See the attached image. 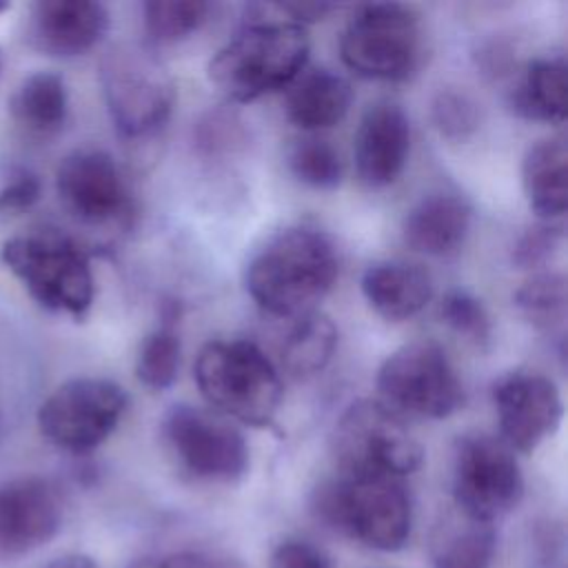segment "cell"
I'll return each instance as SVG.
<instances>
[{"label":"cell","mask_w":568,"mask_h":568,"mask_svg":"<svg viewBox=\"0 0 568 568\" xmlns=\"http://www.w3.org/2000/svg\"><path fill=\"white\" fill-rule=\"evenodd\" d=\"M339 273L333 240L317 226L293 224L273 233L246 262L244 286L253 302L277 317L315 311Z\"/></svg>","instance_id":"cell-1"},{"label":"cell","mask_w":568,"mask_h":568,"mask_svg":"<svg viewBox=\"0 0 568 568\" xmlns=\"http://www.w3.org/2000/svg\"><path fill=\"white\" fill-rule=\"evenodd\" d=\"M248 7L244 27L211 58L209 80L229 102H251L286 89L306 67V29L282 18L271 4Z\"/></svg>","instance_id":"cell-2"},{"label":"cell","mask_w":568,"mask_h":568,"mask_svg":"<svg viewBox=\"0 0 568 568\" xmlns=\"http://www.w3.org/2000/svg\"><path fill=\"white\" fill-rule=\"evenodd\" d=\"M193 379L213 413L246 426H268L282 402V379L248 339H211L193 364Z\"/></svg>","instance_id":"cell-3"},{"label":"cell","mask_w":568,"mask_h":568,"mask_svg":"<svg viewBox=\"0 0 568 568\" xmlns=\"http://www.w3.org/2000/svg\"><path fill=\"white\" fill-rule=\"evenodd\" d=\"M0 260L42 308L73 320L91 311L95 277L89 255L62 231L40 229L13 235L4 240Z\"/></svg>","instance_id":"cell-4"},{"label":"cell","mask_w":568,"mask_h":568,"mask_svg":"<svg viewBox=\"0 0 568 568\" xmlns=\"http://www.w3.org/2000/svg\"><path fill=\"white\" fill-rule=\"evenodd\" d=\"M313 508L328 526L384 552L404 548L413 528V501L402 479L342 475L315 490Z\"/></svg>","instance_id":"cell-5"},{"label":"cell","mask_w":568,"mask_h":568,"mask_svg":"<svg viewBox=\"0 0 568 568\" xmlns=\"http://www.w3.org/2000/svg\"><path fill=\"white\" fill-rule=\"evenodd\" d=\"M100 87L111 122L126 140L155 135L173 113L175 82L149 47H111L100 60Z\"/></svg>","instance_id":"cell-6"},{"label":"cell","mask_w":568,"mask_h":568,"mask_svg":"<svg viewBox=\"0 0 568 568\" xmlns=\"http://www.w3.org/2000/svg\"><path fill=\"white\" fill-rule=\"evenodd\" d=\"M331 448L346 477L402 479L424 462V448L406 419L379 399H357L346 406L335 422Z\"/></svg>","instance_id":"cell-7"},{"label":"cell","mask_w":568,"mask_h":568,"mask_svg":"<svg viewBox=\"0 0 568 568\" xmlns=\"http://www.w3.org/2000/svg\"><path fill=\"white\" fill-rule=\"evenodd\" d=\"M422 40V20L413 7L373 2L362 4L348 20L339 55L359 78L397 82L419 67Z\"/></svg>","instance_id":"cell-8"},{"label":"cell","mask_w":568,"mask_h":568,"mask_svg":"<svg viewBox=\"0 0 568 568\" xmlns=\"http://www.w3.org/2000/svg\"><path fill=\"white\" fill-rule=\"evenodd\" d=\"M375 386L379 402L404 419H444L464 404L459 375L433 339H415L393 351L382 362Z\"/></svg>","instance_id":"cell-9"},{"label":"cell","mask_w":568,"mask_h":568,"mask_svg":"<svg viewBox=\"0 0 568 568\" xmlns=\"http://www.w3.org/2000/svg\"><path fill=\"white\" fill-rule=\"evenodd\" d=\"M129 397L106 377H71L49 393L38 408L42 437L60 450L84 455L118 428Z\"/></svg>","instance_id":"cell-10"},{"label":"cell","mask_w":568,"mask_h":568,"mask_svg":"<svg viewBox=\"0 0 568 568\" xmlns=\"http://www.w3.org/2000/svg\"><path fill=\"white\" fill-rule=\"evenodd\" d=\"M453 495L459 513L493 524L524 497V475L515 453L486 433L464 435L455 446Z\"/></svg>","instance_id":"cell-11"},{"label":"cell","mask_w":568,"mask_h":568,"mask_svg":"<svg viewBox=\"0 0 568 568\" xmlns=\"http://www.w3.org/2000/svg\"><path fill=\"white\" fill-rule=\"evenodd\" d=\"M162 433L180 466L197 479L231 484L248 470L244 435L213 410L175 404L162 419Z\"/></svg>","instance_id":"cell-12"},{"label":"cell","mask_w":568,"mask_h":568,"mask_svg":"<svg viewBox=\"0 0 568 568\" xmlns=\"http://www.w3.org/2000/svg\"><path fill=\"white\" fill-rule=\"evenodd\" d=\"M499 439L515 453H532L550 437L564 413L555 382L537 371H510L493 384Z\"/></svg>","instance_id":"cell-13"},{"label":"cell","mask_w":568,"mask_h":568,"mask_svg":"<svg viewBox=\"0 0 568 568\" xmlns=\"http://www.w3.org/2000/svg\"><path fill=\"white\" fill-rule=\"evenodd\" d=\"M55 193L82 224L100 226L129 213V193L115 160L100 149H75L55 169Z\"/></svg>","instance_id":"cell-14"},{"label":"cell","mask_w":568,"mask_h":568,"mask_svg":"<svg viewBox=\"0 0 568 568\" xmlns=\"http://www.w3.org/2000/svg\"><path fill=\"white\" fill-rule=\"evenodd\" d=\"M62 526V497L38 475L11 479L0 486V555H27L58 535Z\"/></svg>","instance_id":"cell-15"},{"label":"cell","mask_w":568,"mask_h":568,"mask_svg":"<svg viewBox=\"0 0 568 568\" xmlns=\"http://www.w3.org/2000/svg\"><path fill=\"white\" fill-rule=\"evenodd\" d=\"M355 171L364 186L393 184L410 153V122L404 109L390 100L373 102L359 118L353 138Z\"/></svg>","instance_id":"cell-16"},{"label":"cell","mask_w":568,"mask_h":568,"mask_svg":"<svg viewBox=\"0 0 568 568\" xmlns=\"http://www.w3.org/2000/svg\"><path fill=\"white\" fill-rule=\"evenodd\" d=\"M109 31V11L93 0H40L27 18L29 44L51 58L91 51Z\"/></svg>","instance_id":"cell-17"},{"label":"cell","mask_w":568,"mask_h":568,"mask_svg":"<svg viewBox=\"0 0 568 568\" xmlns=\"http://www.w3.org/2000/svg\"><path fill=\"white\" fill-rule=\"evenodd\" d=\"M473 224L470 204L457 193H430L408 209L402 237L408 248L444 257L459 251Z\"/></svg>","instance_id":"cell-18"},{"label":"cell","mask_w":568,"mask_h":568,"mask_svg":"<svg viewBox=\"0 0 568 568\" xmlns=\"http://www.w3.org/2000/svg\"><path fill=\"white\" fill-rule=\"evenodd\" d=\"M359 286L371 308L388 322L417 315L433 297L430 273L410 262H375L364 271Z\"/></svg>","instance_id":"cell-19"},{"label":"cell","mask_w":568,"mask_h":568,"mask_svg":"<svg viewBox=\"0 0 568 568\" xmlns=\"http://www.w3.org/2000/svg\"><path fill=\"white\" fill-rule=\"evenodd\" d=\"M528 206L544 222H561L568 206V149L564 135L537 140L521 160Z\"/></svg>","instance_id":"cell-20"},{"label":"cell","mask_w":568,"mask_h":568,"mask_svg":"<svg viewBox=\"0 0 568 568\" xmlns=\"http://www.w3.org/2000/svg\"><path fill=\"white\" fill-rule=\"evenodd\" d=\"M286 89V118L308 133L342 122L353 100L351 84L331 69L302 71Z\"/></svg>","instance_id":"cell-21"},{"label":"cell","mask_w":568,"mask_h":568,"mask_svg":"<svg viewBox=\"0 0 568 568\" xmlns=\"http://www.w3.org/2000/svg\"><path fill=\"white\" fill-rule=\"evenodd\" d=\"M9 115L31 138H51L69 115L67 82L55 71H33L9 98Z\"/></svg>","instance_id":"cell-22"},{"label":"cell","mask_w":568,"mask_h":568,"mask_svg":"<svg viewBox=\"0 0 568 568\" xmlns=\"http://www.w3.org/2000/svg\"><path fill=\"white\" fill-rule=\"evenodd\" d=\"M568 67L564 53L539 55L530 60L510 91V106L517 115L537 122L559 124L566 120V80Z\"/></svg>","instance_id":"cell-23"},{"label":"cell","mask_w":568,"mask_h":568,"mask_svg":"<svg viewBox=\"0 0 568 568\" xmlns=\"http://www.w3.org/2000/svg\"><path fill=\"white\" fill-rule=\"evenodd\" d=\"M495 550V526L470 519L464 513L446 517L430 541L433 568H490Z\"/></svg>","instance_id":"cell-24"},{"label":"cell","mask_w":568,"mask_h":568,"mask_svg":"<svg viewBox=\"0 0 568 568\" xmlns=\"http://www.w3.org/2000/svg\"><path fill=\"white\" fill-rule=\"evenodd\" d=\"M288 335L282 344V366L295 379L317 375L331 362L337 348V326L320 311L293 317Z\"/></svg>","instance_id":"cell-25"},{"label":"cell","mask_w":568,"mask_h":568,"mask_svg":"<svg viewBox=\"0 0 568 568\" xmlns=\"http://www.w3.org/2000/svg\"><path fill=\"white\" fill-rule=\"evenodd\" d=\"M513 300L532 326L552 333L561 328L566 320V277L557 271L535 273L515 291Z\"/></svg>","instance_id":"cell-26"},{"label":"cell","mask_w":568,"mask_h":568,"mask_svg":"<svg viewBox=\"0 0 568 568\" xmlns=\"http://www.w3.org/2000/svg\"><path fill=\"white\" fill-rule=\"evenodd\" d=\"M180 335L171 320H164L140 344L135 357V375L151 390L169 388L180 371Z\"/></svg>","instance_id":"cell-27"},{"label":"cell","mask_w":568,"mask_h":568,"mask_svg":"<svg viewBox=\"0 0 568 568\" xmlns=\"http://www.w3.org/2000/svg\"><path fill=\"white\" fill-rule=\"evenodd\" d=\"M144 31L149 40L171 44L197 31L211 13V4L202 0H151L142 4Z\"/></svg>","instance_id":"cell-28"},{"label":"cell","mask_w":568,"mask_h":568,"mask_svg":"<svg viewBox=\"0 0 568 568\" xmlns=\"http://www.w3.org/2000/svg\"><path fill=\"white\" fill-rule=\"evenodd\" d=\"M286 164L295 180L311 189L328 191L342 182L344 164L337 149L322 138L295 140L286 151Z\"/></svg>","instance_id":"cell-29"},{"label":"cell","mask_w":568,"mask_h":568,"mask_svg":"<svg viewBox=\"0 0 568 568\" xmlns=\"http://www.w3.org/2000/svg\"><path fill=\"white\" fill-rule=\"evenodd\" d=\"M439 317L450 331L466 337L479 348L490 342V335H493L490 315L484 302L468 291H462V288L448 291L439 304Z\"/></svg>","instance_id":"cell-30"},{"label":"cell","mask_w":568,"mask_h":568,"mask_svg":"<svg viewBox=\"0 0 568 568\" xmlns=\"http://www.w3.org/2000/svg\"><path fill=\"white\" fill-rule=\"evenodd\" d=\"M430 118L435 129L455 142L468 140L479 126V106L466 93L457 89H442L430 104Z\"/></svg>","instance_id":"cell-31"},{"label":"cell","mask_w":568,"mask_h":568,"mask_svg":"<svg viewBox=\"0 0 568 568\" xmlns=\"http://www.w3.org/2000/svg\"><path fill=\"white\" fill-rule=\"evenodd\" d=\"M561 235H564L561 222L539 220L517 237L513 246V264H517L519 268H535L544 264L552 255V251L559 246Z\"/></svg>","instance_id":"cell-32"},{"label":"cell","mask_w":568,"mask_h":568,"mask_svg":"<svg viewBox=\"0 0 568 568\" xmlns=\"http://www.w3.org/2000/svg\"><path fill=\"white\" fill-rule=\"evenodd\" d=\"M42 195L40 178L29 169H18L0 189V213L16 215L29 211Z\"/></svg>","instance_id":"cell-33"},{"label":"cell","mask_w":568,"mask_h":568,"mask_svg":"<svg viewBox=\"0 0 568 568\" xmlns=\"http://www.w3.org/2000/svg\"><path fill=\"white\" fill-rule=\"evenodd\" d=\"M271 568H333V566L317 546L302 539H286L273 550Z\"/></svg>","instance_id":"cell-34"},{"label":"cell","mask_w":568,"mask_h":568,"mask_svg":"<svg viewBox=\"0 0 568 568\" xmlns=\"http://www.w3.org/2000/svg\"><path fill=\"white\" fill-rule=\"evenodd\" d=\"M235 138H237V126L226 115H211L209 122H202L197 131V142L206 151L229 149Z\"/></svg>","instance_id":"cell-35"},{"label":"cell","mask_w":568,"mask_h":568,"mask_svg":"<svg viewBox=\"0 0 568 568\" xmlns=\"http://www.w3.org/2000/svg\"><path fill=\"white\" fill-rule=\"evenodd\" d=\"M133 568H233L231 564L213 561L200 552H169L162 557H149L138 561Z\"/></svg>","instance_id":"cell-36"},{"label":"cell","mask_w":568,"mask_h":568,"mask_svg":"<svg viewBox=\"0 0 568 568\" xmlns=\"http://www.w3.org/2000/svg\"><path fill=\"white\" fill-rule=\"evenodd\" d=\"M47 568H100V564H98V561H93V559H91V557H87V555L71 552V555L55 557Z\"/></svg>","instance_id":"cell-37"},{"label":"cell","mask_w":568,"mask_h":568,"mask_svg":"<svg viewBox=\"0 0 568 568\" xmlns=\"http://www.w3.org/2000/svg\"><path fill=\"white\" fill-rule=\"evenodd\" d=\"M9 9H11V4L4 2V0H0V13H4V11H9Z\"/></svg>","instance_id":"cell-38"},{"label":"cell","mask_w":568,"mask_h":568,"mask_svg":"<svg viewBox=\"0 0 568 568\" xmlns=\"http://www.w3.org/2000/svg\"><path fill=\"white\" fill-rule=\"evenodd\" d=\"M0 71H2V53H0Z\"/></svg>","instance_id":"cell-39"}]
</instances>
